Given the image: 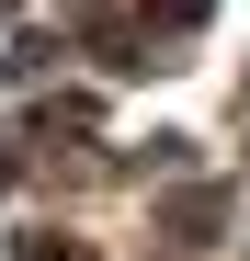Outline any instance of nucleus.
<instances>
[{"instance_id":"obj_1","label":"nucleus","mask_w":250,"mask_h":261,"mask_svg":"<svg viewBox=\"0 0 250 261\" xmlns=\"http://www.w3.org/2000/svg\"><path fill=\"white\" fill-rule=\"evenodd\" d=\"M0 182H12V159H0Z\"/></svg>"}]
</instances>
